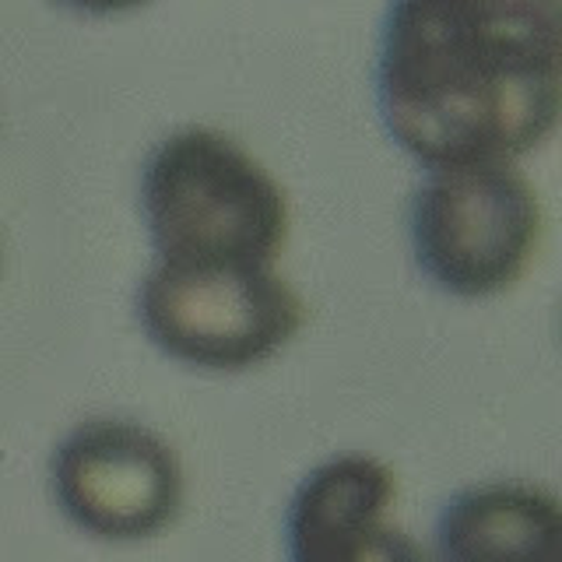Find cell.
I'll return each instance as SVG.
<instances>
[{
  "label": "cell",
  "mask_w": 562,
  "mask_h": 562,
  "mask_svg": "<svg viewBox=\"0 0 562 562\" xmlns=\"http://www.w3.org/2000/svg\"><path fill=\"white\" fill-rule=\"evenodd\" d=\"M376 105L426 169L535 151L562 110L559 0H391Z\"/></svg>",
  "instance_id": "6da1fadb"
},
{
  "label": "cell",
  "mask_w": 562,
  "mask_h": 562,
  "mask_svg": "<svg viewBox=\"0 0 562 562\" xmlns=\"http://www.w3.org/2000/svg\"><path fill=\"white\" fill-rule=\"evenodd\" d=\"M155 263L190 271L274 268L289 243V201L274 176L233 137L176 131L140 169Z\"/></svg>",
  "instance_id": "7a4b0ae2"
},
{
  "label": "cell",
  "mask_w": 562,
  "mask_h": 562,
  "mask_svg": "<svg viewBox=\"0 0 562 562\" xmlns=\"http://www.w3.org/2000/svg\"><path fill=\"white\" fill-rule=\"evenodd\" d=\"M541 228L538 190L514 162L436 166L408 211L418 271L457 299L514 289L538 254Z\"/></svg>",
  "instance_id": "3957f363"
},
{
  "label": "cell",
  "mask_w": 562,
  "mask_h": 562,
  "mask_svg": "<svg viewBox=\"0 0 562 562\" xmlns=\"http://www.w3.org/2000/svg\"><path fill=\"white\" fill-rule=\"evenodd\" d=\"M137 321L162 356L204 373H246L306 324V303L274 268L190 271L151 263Z\"/></svg>",
  "instance_id": "277c9868"
},
{
  "label": "cell",
  "mask_w": 562,
  "mask_h": 562,
  "mask_svg": "<svg viewBox=\"0 0 562 562\" xmlns=\"http://www.w3.org/2000/svg\"><path fill=\"white\" fill-rule=\"evenodd\" d=\"M60 514L99 541H148L183 509V464L162 436L131 418H88L49 457Z\"/></svg>",
  "instance_id": "5b68a950"
},
{
  "label": "cell",
  "mask_w": 562,
  "mask_h": 562,
  "mask_svg": "<svg viewBox=\"0 0 562 562\" xmlns=\"http://www.w3.org/2000/svg\"><path fill=\"white\" fill-rule=\"evenodd\" d=\"M397 479L369 453L316 464L285 509L289 562H429V552L391 520Z\"/></svg>",
  "instance_id": "8992f818"
},
{
  "label": "cell",
  "mask_w": 562,
  "mask_h": 562,
  "mask_svg": "<svg viewBox=\"0 0 562 562\" xmlns=\"http://www.w3.org/2000/svg\"><path fill=\"white\" fill-rule=\"evenodd\" d=\"M439 562H562V509L549 488L485 482L461 488L436 520Z\"/></svg>",
  "instance_id": "52a82bcc"
},
{
  "label": "cell",
  "mask_w": 562,
  "mask_h": 562,
  "mask_svg": "<svg viewBox=\"0 0 562 562\" xmlns=\"http://www.w3.org/2000/svg\"><path fill=\"white\" fill-rule=\"evenodd\" d=\"M60 8H70L78 14H95V18H110V14H127L151 4V0H57Z\"/></svg>",
  "instance_id": "ba28073f"
}]
</instances>
